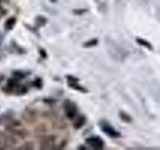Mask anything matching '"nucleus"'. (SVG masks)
Segmentation results:
<instances>
[{"label": "nucleus", "mask_w": 160, "mask_h": 150, "mask_svg": "<svg viewBox=\"0 0 160 150\" xmlns=\"http://www.w3.org/2000/svg\"><path fill=\"white\" fill-rule=\"evenodd\" d=\"M28 75L27 72H24V71H14L13 72V77L17 78V79H23L25 78Z\"/></svg>", "instance_id": "obj_12"}, {"label": "nucleus", "mask_w": 160, "mask_h": 150, "mask_svg": "<svg viewBox=\"0 0 160 150\" xmlns=\"http://www.w3.org/2000/svg\"><path fill=\"white\" fill-rule=\"evenodd\" d=\"M99 126H100V128H101L102 131L106 134L107 136H109L110 138H119L120 136H121V134H120L116 129H115L114 127H112L111 125L106 121H101L99 123Z\"/></svg>", "instance_id": "obj_4"}, {"label": "nucleus", "mask_w": 160, "mask_h": 150, "mask_svg": "<svg viewBox=\"0 0 160 150\" xmlns=\"http://www.w3.org/2000/svg\"><path fill=\"white\" fill-rule=\"evenodd\" d=\"M56 145V138L54 136H46L43 137L42 140L40 141V148L41 149H53L55 148L54 146Z\"/></svg>", "instance_id": "obj_6"}, {"label": "nucleus", "mask_w": 160, "mask_h": 150, "mask_svg": "<svg viewBox=\"0 0 160 150\" xmlns=\"http://www.w3.org/2000/svg\"><path fill=\"white\" fill-rule=\"evenodd\" d=\"M85 142L93 149H103L104 148V141L103 140L98 137V136H91V137H88L85 140Z\"/></svg>", "instance_id": "obj_5"}, {"label": "nucleus", "mask_w": 160, "mask_h": 150, "mask_svg": "<svg viewBox=\"0 0 160 150\" xmlns=\"http://www.w3.org/2000/svg\"><path fill=\"white\" fill-rule=\"evenodd\" d=\"M33 85H34V86L36 87V88H38V89L42 88V85H43V83H42V80L40 79V78H37V79L34 81Z\"/></svg>", "instance_id": "obj_16"}, {"label": "nucleus", "mask_w": 160, "mask_h": 150, "mask_svg": "<svg viewBox=\"0 0 160 150\" xmlns=\"http://www.w3.org/2000/svg\"><path fill=\"white\" fill-rule=\"evenodd\" d=\"M17 139L0 131V149H7L16 145Z\"/></svg>", "instance_id": "obj_3"}, {"label": "nucleus", "mask_w": 160, "mask_h": 150, "mask_svg": "<svg viewBox=\"0 0 160 150\" xmlns=\"http://www.w3.org/2000/svg\"><path fill=\"white\" fill-rule=\"evenodd\" d=\"M23 118H24V120L26 122H28V123H33V122L36 121L37 114H36V112L34 111V110H32V109H27L26 111L24 112V114H23Z\"/></svg>", "instance_id": "obj_7"}, {"label": "nucleus", "mask_w": 160, "mask_h": 150, "mask_svg": "<svg viewBox=\"0 0 160 150\" xmlns=\"http://www.w3.org/2000/svg\"><path fill=\"white\" fill-rule=\"evenodd\" d=\"M63 108L65 115L68 119L72 120L77 116V106L71 100H65L63 103Z\"/></svg>", "instance_id": "obj_2"}, {"label": "nucleus", "mask_w": 160, "mask_h": 150, "mask_svg": "<svg viewBox=\"0 0 160 150\" xmlns=\"http://www.w3.org/2000/svg\"><path fill=\"white\" fill-rule=\"evenodd\" d=\"M136 42H137L138 44H140V45H142V46H144V47L148 48L149 50H152V49H153L152 45L150 44L149 42H147L146 40H144V39H141V38H137V39H136Z\"/></svg>", "instance_id": "obj_11"}, {"label": "nucleus", "mask_w": 160, "mask_h": 150, "mask_svg": "<svg viewBox=\"0 0 160 150\" xmlns=\"http://www.w3.org/2000/svg\"><path fill=\"white\" fill-rule=\"evenodd\" d=\"M51 2H56V0H50Z\"/></svg>", "instance_id": "obj_17"}, {"label": "nucleus", "mask_w": 160, "mask_h": 150, "mask_svg": "<svg viewBox=\"0 0 160 150\" xmlns=\"http://www.w3.org/2000/svg\"><path fill=\"white\" fill-rule=\"evenodd\" d=\"M119 117L121 118V120L122 121H124V122H131L132 121V118L129 116V115L127 114V113H124V112H120L119 113Z\"/></svg>", "instance_id": "obj_13"}, {"label": "nucleus", "mask_w": 160, "mask_h": 150, "mask_svg": "<svg viewBox=\"0 0 160 150\" xmlns=\"http://www.w3.org/2000/svg\"><path fill=\"white\" fill-rule=\"evenodd\" d=\"M85 121H86V118L83 115H79L76 118V120H75V122L73 123V127L75 129H80L85 124Z\"/></svg>", "instance_id": "obj_9"}, {"label": "nucleus", "mask_w": 160, "mask_h": 150, "mask_svg": "<svg viewBox=\"0 0 160 150\" xmlns=\"http://www.w3.org/2000/svg\"><path fill=\"white\" fill-rule=\"evenodd\" d=\"M68 79V85L70 87H72L75 90H78V91H81V92H86L87 90L83 88L82 86H80L78 84V79L77 78H74L72 76H67Z\"/></svg>", "instance_id": "obj_8"}, {"label": "nucleus", "mask_w": 160, "mask_h": 150, "mask_svg": "<svg viewBox=\"0 0 160 150\" xmlns=\"http://www.w3.org/2000/svg\"><path fill=\"white\" fill-rule=\"evenodd\" d=\"M5 129L9 133H11L15 136H18L20 138H25L27 136V130L25 129L23 124L18 121V120L10 119L9 121L5 123Z\"/></svg>", "instance_id": "obj_1"}, {"label": "nucleus", "mask_w": 160, "mask_h": 150, "mask_svg": "<svg viewBox=\"0 0 160 150\" xmlns=\"http://www.w3.org/2000/svg\"><path fill=\"white\" fill-rule=\"evenodd\" d=\"M20 148H21V149H33L34 148V144L32 142H27V143H24Z\"/></svg>", "instance_id": "obj_15"}, {"label": "nucleus", "mask_w": 160, "mask_h": 150, "mask_svg": "<svg viewBox=\"0 0 160 150\" xmlns=\"http://www.w3.org/2000/svg\"><path fill=\"white\" fill-rule=\"evenodd\" d=\"M15 24H16V18H15V17H10V18H8L6 20L4 27H5V29H6V30H11V29H13Z\"/></svg>", "instance_id": "obj_10"}, {"label": "nucleus", "mask_w": 160, "mask_h": 150, "mask_svg": "<svg viewBox=\"0 0 160 150\" xmlns=\"http://www.w3.org/2000/svg\"><path fill=\"white\" fill-rule=\"evenodd\" d=\"M97 43H98L97 39H92V40H89V41H87V42H85L83 44V46L84 47H93V46H95V45H97Z\"/></svg>", "instance_id": "obj_14"}]
</instances>
